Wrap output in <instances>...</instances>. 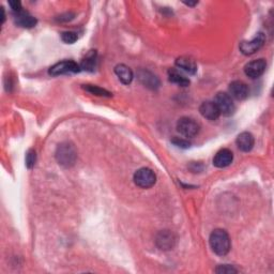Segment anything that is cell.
<instances>
[{
	"label": "cell",
	"mask_w": 274,
	"mask_h": 274,
	"mask_svg": "<svg viewBox=\"0 0 274 274\" xmlns=\"http://www.w3.org/2000/svg\"><path fill=\"white\" fill-rule=\"evenodd\" d=\"M210 247L216 255L225 256L231 251V238L224 229H215L210 234Z\"/></svg>",
	"instance_id": "cell-1"
},
{
	"label": "cell",
	"mask_w": 274,
	"mask_h": 274,
	"mask_svg": "<svg viewBox=\"0 0 274 274\" xmlns=\"http://www.w3.org/2000/svg\"><path fill=\"white\" fill-rule=\"evenodd\" d=\"M56 160L58 164L65 169L72 167L77 160V152L75 147L69 142L61 143L56 150Z\"/></svg>",
	"instance_id": "cell-2"
},
{
	"label": "cell",
	"mask_w": 274,
	"mask_h": 274,
	"mask_svg": "<svg viewBox=\"0 0 274 274\" xmlns=\"http://www.w3.org/2000/svg\"><path fill=\"white\" fill-rule=\"evenodd\" d=\"M213 102L215 103L217 109H219L220 114L229 117L232 116L236 111V105H234L232 97L228 93L225 92H219L215 96Z\"/></svg>",
	"instance_id": "cell-3"
},
{
	"label": "cell",
	"mask_w": 274,
	"mask_h": 274,
	"mask_svg": "<svg viewBox=\"0 0 274 274\" xmlns=\"http://www.w3.org/2000/svg\"><path fill=\"white\" fill-rule=\"evenodd\" d=\"M199 125L197 121L190 117H182L177 122V131L186 137H194L199 133Z\"/></svg>",
	"instance_id": "cell-4"
},
{
	"label": "cell",
	"mask_w": 274,
	"mask_h": 274,
	"mask_svg": "<svg viewBox=\"0 0 274 274\" xmlns=\"http://www.w3.org/2000/svg\"><path fill=\"white\" fill-rule=\"evenodd\" d=\"M134 182L139 188L149 189L155 184L156 176L152 169L144 167V169H138L135 172V175H134Z\"/></svg>",
	"instance_id": "cell-5"
},
{
	"label": "cell",
	"mask_w": 274,
	"mask_h": 274,
	"mask_svg": "<svg viewBox=\"0 0 274 274\" xmlns=\"http://www.w3.org/2000/svg\"><path fill=\"white\" fill-rule=\"evenodd\" d=\"M81 71L82 69L80 64H77L72 60H65L53 65L52 68L49 69V74L53 76H57L66 73H78V72Z\"/></svg>",
	"instance_id": "cell-6"
},
{
	"label": "cell",
	"mask_w": 274,
	"mask_h": 274,
	"mask_svg": "<svg viewBox=\"0 0 274 274\" xmlns=\"http://www.w3.org/2000/svg\"><path fill=\"white\" fill-rule=\"evenodd\" d=\"M266 42V36L262 32H259L253 40L252 41H243L241 44H240V50L243 55H253L255 54L257 50H259L264 44Z\"/></svg>",
	"instance_id": "cell-7"
},
{
	"label": "cell",
	"mask_w": 274,
	"mask_h": 274,
	"mask_svg": "<svg viewBox=\"0 0 274 274\" xmlns=\"http://www.w3.org/2000/svg\"><path fill=\"white\" fill-rule=\"evenodd\" d=\"M155 243L161 251H170L176 244V236L170 231H161L156 234Z\"/></svg>",
	"instance_id": "cell-8"
},
{
	"label": "cell",
	"mask_w": 274,
	"mask_h": 274,
	"mask_svg": "<svg viewBox=\"0 0 274 274\" xmlns=\"http://www.w3.org/2000/svg\"><path fill=\"white\" fill-rule=\"evenodd\" d=\"M267 68V63L265 59H257L249 63L244 68V72L247 76L251 78H258L265 73Z\"/></svg>",
	"instance_id": "cell-9"
},
{
	"label": "cell",
	"mask_w": 274,
	"mask_h": 274,
	"mask_svg": "<svg viewBox=\"0 0 274 274\" xmlns=\"http://www.w3.org/2000/svg\"><path fill=\"white\" fill-rule=\"evenodd\" d=\"M229 96L238 101L245 100L249 96V87L241 81H233L229 85Z\"/></svg>",
	"instance_id": "cell-10"
},
{
	"label": "cell",
	"mask_w": 274,
	"mask_h": 274,
	"mask_svg": "<svg viewBox=\"0 0 274 274\" xmlns=\"http://www.w3.org/2000/svg\"><path fill=\"white\" fill-rule=\"evenodd\" d=\"M199 111L204 118L211 121L216 120L221 115L219 109L216 107L215 103L212 102V101H206V102L201 104L199 107Z\"/></svg>",
	"instance_id": "cell-11"
},
{
	"label": "cell",
	"mask_w": 274,
	"mask_h": 274,
	"mask_svg": "<svg viewBox=\"0 0 274 274\" xmlns=\"http://www.w3.org/2000/svg\"><path fill=\"white\" fill-rule=\"evenodd\" d=\"M233 154L231 150L222 149L217 152L213 159V165L217 169H225L232 163Z\"/></svg>",
	"instance_id": "cell-12"
},
{
	"label": "cell",
	"mask_w": 274,
	"mask_h": 274,
	"mask_svg": "<svg viewBox=\"0 0 274 274\" xmlns=\"http://www.w3.org/2000/svg\"><path fill=\"white\" fill-rule=\"evenodd\" d=\"M137 76H138L139 82H141L145 87H147L149 89H152V90H154V89L159 88V86H160L159 78L156 77L153 73H151L150 71L141 70L138 72Z\"/></svg>",
	"instance_id": "cell-13"
},
{
	"label": "cell",
	"mask_w": 274,
	"mask_h": 274,
	"mask_svg": "<svg viewBox=\"0 0 274 274\" xmlns=\"http://www.w3.org/2000/svg\"><path fill=\"white\" fill-rule=\"evenodd\" d=\"M236 144L238 148L243 151V152H249V151H251L254 147L255 139L250 132H242L238 135L236 139Z\"/></svg>",
	"instance_id": "cell-14"
},
{
	"label": "cell",
	"mask_w": 274,
	"mask_h": 274,
	"mask_svg": "<svg viewBox=\"0 0 274 274\" xmlns=\"http://www.w3.org/2000/svg\"><path fill=\"white\" fill-rule=\"evenodd\" d=\"M14 19L15 23L23 28H32L37 25V20L24 10H21L20 12L14 13Z\"/></svg>",
	"instance_id": "cell-15"
},
{
	"label": "cell",
	"mask_w": 274,
	"mask_h": 274,
	"mask_svg": "<svg viewBox=\"0 0 274 274\" xmlns=\"http://www.w3.org/2000/svg\"><path fill=\"white\" fill-rule=\"evenodd\" d=\"M176 65L183 72H186V73L191 74V75L196 73V71H197L196 63H195L193 59L189 58V57H179L176 60Z\"/></svg>",
	"instance_id": "cell-16"
},
{
	"label": "cell",
	"mask_w": 274,
	"mask_h": 274,
	"mask_svg": "<svg viewBox=\"0 0 274 274\" xmlns=\"http://www.w3.org/2000/svg\"><path fill=\"white\" fill-rule=\"evenodd\" d=\"M115 73L117 76H118L119 81L122 84H125V85H128V84H131L134 78L132 70L126 64L117 65L115 68Z\"/></svg>",
	"instance_id": "cell-17"
},
{
	"label": "cell",
	"mask_w": 274,
	"mask_h": 274,
	"mask_svg": "<svg viewBox=\"0 0 274 274\" xmlns=\"http://www.w3.org/2000/svg\"><path fill=\"white\" fill-rule=\"evenodd\" d=\"M169 80L170 83H174L181 87H188L190 85L189 78L175 69H170L169 71Z\"/></svg>",
	"instance_id": "cell-18"
},
{
	"label": "cell",
	"mask_w": 274,
	"mask_h": 274,
	"mask_svg": "<svg viewBox=\"0 0 274 274\" xmlns=\"http://www.w3.org/2000/svg\"><path fill=\"white\" fill-rule=\"evenodd\" d=\"M96 63H97V52L96 50H90V52L86 55V57L83 59L81 69L92 72L94 71V69H96Z\"/></svg>",
	"instance_id": "cell-19"
},
{
	"label": "cell",
	"mask_w": 274,
	"mask_h": 274,
	"mask_svg": "<svg viewBox=\"0 0 274 274\" xmlns=\"http://www.w3.org/2000/svg\"><path fill=\"white\" fill-rule=\"evenodd\" d=\"M85 90L89 91L92 94H96V96H102V97H110V93L108 91L104 90V89L100 88L98 86H92V85H86L84 87Z\"/></svg>",
	"instance_id": "cell-20"
},
{
	"label": "cell",
	"mask_w": 274,
	"mask_h": 274,
	"mask_svg": "<svg viewBox=\"0 0 274 274\" xmlns=\"http://www.w3.org/2000/svg\"><path fill=\"white\" fill-rule=\"evenodd\" d=\"M77 35L73 31H65L61 35V40H63L66 44H73L77 41Z\"/></svg>",
	"instance_id": "cell-21"
},
{
	"label": "cell",
	"mask_w": 274,
	"mask_h": 274,
	"mask_svg": "<svg viewBox=\"0 0 274 274\" xmlns=\"http://www.w3.org/2000/svg\"><path fill=\"white\" fill-rule=\"evenodd\" d=\"M36 161H37L36 151L30 149L26 154V166L28 167V169H32V167L36 164Z\"/></svg>",
	"instance_id": "cell-22"
},
{
	"label": "cell",
	"mask_w": 274,
	"mask_h": 274,
	"mask_svg": "<svg viewBox=\"0 0 274 274\" xmlns=\"http://www.w3.org/2000/svg\"><path fill=\"white\" fill-rule=\"evenodd\" d=\"M216 273H223V274H231V273H237L238 270L234 269L232 266L229 265H223V266H219L215 269Z\"/></svg>",
	"instance_id": "cell-23"
},
{
	"label": "cell",
	"mask_w": 274,
	"mask_h": 274,
	"mask_svg": "<svg viewBox=\"0 0 274 274\" xmlns=\"http://www.w3.org/2000/svg\"><path fill=\"white\" fill-rule=\"evenodd\" d=\"M171 143L174 144L175 146H177L179 148H182V149H188V148L191 147V143L188 142L187 139H183V138L176 137V138L172 139Z\"/></svg>",
	"instance_id": "cell-24"
},
{
	"label": "cell",
	"mask_w": 274,
	"mask_h": 274,
	"mask_svg": "<svg viewBox=\"0 0 274 274\" xmlns=\"http://www.w3.org/2000/svg\"><path fill=\"white\" fill-rule=\"evenodd\" d=\"M9 4L14 13H18L21 10H23L21 9V3L20 1H18V0H15V1H10Z\"/></svg>",
	"instance_id": "cell-25"
},
{
	"label": "cell",
	"mask_w": 274,
	"mask_h": 274,
	"mask_svg": "<svg viewBox=\"0 0 274 274\" xmlns=\"http://www.w3.org/2000/svg\"><path fill=\"white\" fill-rule=\"evenodd\" d=\"M198 2L197 1H194V2H184V4H187V5H189V7H194V5H196Z\"/></svg>",
	"instance_id": "cell-26"
}]
</instances>
